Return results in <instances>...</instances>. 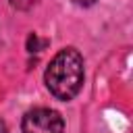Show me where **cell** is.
Returning <instances> with one entry per match:
<instances>
[{
	"instance_id": "6da1fadb",
	"label": "cell",
	"mask_w": 133,
	"mask_h": 133,
	"mask_svg": "<svg viewBox=\"0 0 133 133\" xmlns=\"http://www.w3.org/2000/svg\"><path fill=\"white\" fill-rule=\"evenodd\" d=\"M83 56L79 54V50L75 48H62L48 64L46 73H44V83L48 87V91L62 102L73 100L81 85H83Z\"/></svg>"
},
{
	"instance_id": "7a4b0ae2",
	"label": "cell",
	"mask_w": 133,
	"mask_h": 133,
	"mask_svg": "<svg viewBox=\"0 0 133 133\" xmlns=\"http://www.w3.org/2000/svg\"><path fill=\"white\" fill-rule=\"evenodd\" d=\"M23 133H64L62 116L52 108H33L21 121Z\"/></svg>"
},
{
	"instance_id": "3957f363",
	"label": "cell",
	"mask_w": 133,
	"mask_h": 133,
	"mask_svg": "<svg viewBox=\"0 0 133 133\" xmlns=\"http://www.w3.org/2000/svg\"><path fill=\"white\" fill-rule=\"evenodd\" d=\"M37 48H39V46H37V35L31 33L29 39H27V50H29V52H37Z\"/></svg>"
},
{
	"instance_id": "277c9868",
	"label": "cell",
	"mask_w": 133,
	"mask_h": 133,
	"mask_svg": "<svg viewBox=\"0 0 133 133\" xmlns=\"http://www.w3.org/2000/svg\"><path fill=\"white\" fill-rule=\"evenodd\" d=\"M10 4L15 8H29L33 4V0H10Z\"/></svg>"
},
{
	"instance_id": "5b68a950",
	"label": "cell",
	"mask_w": 133,
	"mask_h": 133,
	"mask_svg": "<svg viewBox=\"0 0 133 133\" xmlns=\"http://www.w3.org/2000/svg\"><path fill=\"white\" fill-rule=\"evenodd\" d=\"M73 2H75L77 6H91L96 0H73Z\"/></svg>"
},
{
	"instance_id": "8992f818",
	"label": "cell",
	"mask_w": 133,
	"mask_h": 133,
	"mask_svg": "<svg viewBox=\"0 0 133 133\" xmlns=\"http://www.w3.org/2000/svg\"><path fill=\"white\" fill-rule=\"evenodd\" d=\"M0 133H8V127H6V123L0 118Z\"/></svg>"
}]
</instances>
